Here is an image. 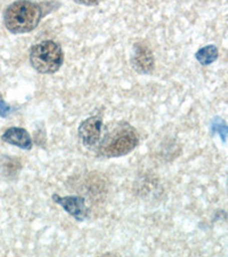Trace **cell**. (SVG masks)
<instances>
[{"label":"cell","instance_id":"8","mask_svg":"<svg viewBox=\"0 0 228 257\" xmlns=\"http://www.w3.org/2000/svg\"><path fill=\"white\" fill-rule=\"evenodd\" d=\"M195 57L200 64L210 65L218 59V48L214 45H208V46L198 49Z\"/></svg>","mask_w":228,"mask_h":257},{"label":"cell","instance_id":"4","mask_svg":"<svg viewBox=\"0 0 228 257\" xmlns=\"http://www.w3.org/2000/svg\"><path fill=\"white\" fill-rule=\"evenodd\" d=\"M102 127L103 120L96 115L84 120L78 130L79 138H80L82 144L87 148H93L97 145L101 141Z\"/></svg>","mask_w":228,"mask_h":257},{"label":"cell","instance_id":"2","mask_svg":"<svg viewBox=\"0 0 228 257\" xmlns=\"http://www.w3.org/2000/svg\"><path fill=\"white\" fill-rule=\"evenodd\" d=\"M139 143L136 130L128 123H120L99 144V153L107 158H118L130 153Z\"/></svg>","mask_w":228,"mask_h":257},{"label":"cell","instance_id":"10","mask_svg":"<svg viewBox=\"0 0 228 257\" xmlns=\"http://www.w3.org/2000/svg\"><path fill=\"white\" fill-rule=\"evenodd\" d=\"M12 112V107L0 98V117H7Z\"/></svg>","mask_w":228,"mask_h":257},{"label":"cell","instance_id":"3","mask_svg":"<svg viewBox=\"0 0 228 257\" xmlns=\"http://www.w3.org/2000/svg\"><path fill=\"white\" fill-rule=\"evenodd\" d=\"M64 61V54L59 44L45 40L35 45L30 52V62L36 71L52 74L59 71Z\"/></svg>","mask_w":228,"mask_h":257},{"label":"cell","instance_id":"9","mask_svg":"<svg viewBox=\"0 0 228 257\" xmlns=\"http://www.w3.org/2000/svg\"><path fill=\"white\" fill-rule=\"evenodd\" d=\"M211 131L212 134H218L223 143L226 142L228 139V125L223 121L221 118H213L212 122H211Z\"/></svg>","mask_w":228,"mask_h":257},{"label":"cell","instance_id":"5","mask_svg":"<svg viewBox=\"0 0 228 257\" xmlns=\"http://www.w3.org/2000/svg\"><path fill=\"white\" fill-rule=\"evenodd\" d=\"M53 200L59 204L66 213L71 215L77 221H85L88 216V209L86 207L85 199L82 197L69 196V197H60L59 194H54Z\"/></svg>","mask_w":228,"mask_h":257},{"label":"cell","instance_id":"1","mask_svg":"<svg viewBox=\"0 0 228 257\" xmlns=\"http://www.w3.org/2000/svg\"><path fill=\"white\" fill-rule=\"evenodd\" d=\"M43 19V8L30 0H18L7 7L4 22L12 33H28L39 26Z\"/></svg>","mask_w":228,"mask_h":257},{"label":"cell","instance_id":"11","mask_svg":"<svg viewBox=\"0 0 228 257\" xmlns=\"http://www.w3.org/2000/svg\"><path fill=\"white\" fill-rule=\"evenodd\" d=\"M74 2L85 6H96L102 2V0H74Z\"/></svg>","mask_w":228,"mask_h":257},{"label":"cell","instance_id":"6","mask_svg":"<svg viewBox=\"0 0 228 257\" xmlns=\"http://www.w3.org/2000/svg\"><path fill=\"white\" fill-rule=\"evenodd\" d=\"M132 66L138 73L148 74L154 70V57L151 48L143 43L135 45V53L132 57Z\"/></svg>","mask_w":228,"mask_h":257},{"label":"cell","instance_id":"7","mask_svg":"<svg viewBox=\"0 0 228 257\" xmlns=\"http://www.w3.org/2000/svg\"><path fill=\"white\" fill-rule=\"evenodd\" d=\"M3 141L8 144L15 145V147L24 149V150H31L32 139L29 133L24 128L11 127L3 134Z\"/></svg>","mask_w":228,"mask_h":257},{"label":"cell","instance_id":"12","mask_svg":"<svg viewBox=\"0 0 228 257\" xmlns=\"http://www.w3.org/2000/svg\"><path fill=\"white\" fill-rule=\"evenodd\" d=\"M227 188H228V178H227Z\"/></svg>","mask_w":228,"mask_h":257}]
</instances>
